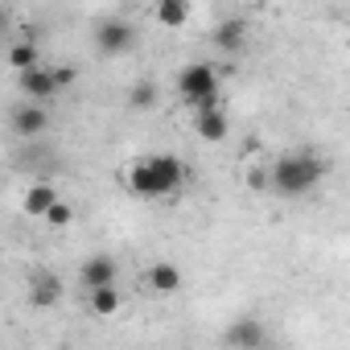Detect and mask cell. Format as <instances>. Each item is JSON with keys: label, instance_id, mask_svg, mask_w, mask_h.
<instances>
[{"label": "cell", "instance_id": "cell-1", "mask_svg": "<svg viewBox=\"0 0 350 350\" xmlns=\"http://www.w3.org/2000/svg\"><path fill=\"white\" fill-rule=\"evenodd\" d=\"M329 173V161L309 152V148H297V152H284L276 165H272V194L280 198H301V194H313L321 186V178Z\"/></svg>", "mask_w": 350, "mask_h": 350}, {"label": "cell", "instance_id": "cell-2", "mask_svg": "<svg viewBox=\"0 0 350 350\" xmlns=\"http://www.w3.org/2000/svg\"><path fill=\"white\" fill-rule=\"evenodd\" d=\"M182 182H186V165L169 152H152L128 169V190L136 198H165L173 190H182Z\"/></svg>", "mask_w": 350, "mask_h": 350}, {"label": "cell", "instance_id": "cell-3", "mask_svg": "<svg viewBox=\"0 0 350 350\" xmlns=\"http://www.w3.org/2000/svg\"><path fill=\"white\" fill-rule=\"evenodd\" d=\"M178 95L190 103V107H202V103H211V99H219V70L211 66V62H190L182 75H178Z\"/></svg>", "mask_w": 350, "mask_h": 350}, {"label": "cell", "instance_id": "cell-4", "mask_svg": "<svg viewBox=\"0 0 350 350\" xmlns=\"http://www.w3.org/2000/svg\"><path fill=\"white\" fill-rule=\"evenodd\" d=\"M75 79V70H46V66H29V70H21V91L29 95V99H50V95H58L66 83Z\"/></svg>", "mask_w": 350, "mask_h": 350}, {"label": "cell", "instance_id": "cell-5", "mask_svg": "<svg viewBox=\"0 0 350 350\" xmlns=\"http://www.w3.org/2000/svg\"><path fill=\"white\" fill-rule=\"evenodd\" d=\"M95 46H99V54L120 58V54H128V50L136 46V29H132L128 21L107 17V21H99V25H95Z\"/></svg>", "mask_w": 350, "mask_h": 350}, {"label": "cell", "instance_id": "cell-6", "mask_svg": "<svg viewBox=\"0 0 350 350\" xmlns=\"http://www.w3.org/2000/svg\"><path fill=\"white\" fill-rule=\"evenodd\" d=\"M194 132H198V140H206V144L227 140L231 120H227V111H223V103H219V99H211V103L194 107Z\"/></svg>", "mask_w": 350, "mask_h": 350}, {"label": "cell", "instance_id": "cell-7", "mask_svg": "<svg viewBox=\"0 0 350 350\" xmlns=\"http://www.w3.org/2000/svg\"><path fill=\"white\" fill-rule=\"evenodd\" d=\"M223 342H227V346H235V350H256V346H264V342H268V329H264L256 317H235V321L227 325Z\"/></svg>", "mask_w": 350, "mask_h": 350}, {"label": "cell", "instance_id": "cell-8", "mask_svg": "<svg viewBox=\"0 0 350 350\" xmlns=\"http://www.w3.org/2000/svg\"><path fill=\"white\" fill-rule=\"evenodd\" d=\"M116 260L111 256H91V260H83V268H79V280H83V288L91 293V288H103V284H116Z\"/></svg>", "mask_w": 350, "mask_h": 350}, {"label": "cell", "instance_id": "cell-9", "mask_svg": "<svg viewBox=\"0 0 350 350\" xmlns=\"http://www.w3.org/2000/svg\"><path fill=\"white\" fill-rule=\"evenodd\" d=\"M29 284H33V288H29V305H33V309H54V305L62 301V280H58L54 272H38Z\"/></svg>", "mask_w": 350, "mask_h": 350}, {"label": "cell", "instance_id": "cell-10", "mask_svg": "<svg viewBox=\"0 0 350 350\" xmlns=\"http://www.w3.org/2000/svg\"><path fill=\"white\" fill-rule=\"evenodd\" d=\"M144 284H148V293H161V297H169V293H178V288H182V268L161 260V264H152V268H148Z\"/></svg>", "mask_w": 350, "mask_h": 350}, {"label": "cell", "instance_id": "cell-11", "mask_svg": "<svg viewBox=\"0 0 350 350\" xmlns=\"http://www.w3.org/2000/svg\"><path fill=\"white\" fill-rule=\"evenodd\" d=\"M243 42H247V25H243L239 17H227V21L215 25V46H219L223 54H239Z\"/></svg>", "mask_w": 350, "mask_h": 350}, {"label": "cell", "instance_id": "cell-12", "mask_svg": "<svg viewBox=\"0 0 350 350\" xmlns=\"http://www.w3.org/2000/svg\"><path fill=\"white\" fill-rule=\"evenodd\" d=\"M46 124H50V116H46L38 103H25V107L13 111V128H17L21 136H38V132H46Z\"/></svg>", "mask_w": 350, "mask_h": 350}, {"label": "cell", "instance_id": "cell-13", "mask_svg": "<svg viewBox=\"0 0 350 350\" xmlns=\"http://www.w3.org/2000/svg\"><path fill=\"white\" fill-rule=\"evenodd\" d=\"M58 202V190L50 186V182H38V186H29V194H25V211L33 215V219H46V211Z\"/></svg>", "mask_w": 350, "mask_h": 350}, {"label": "cell", "instance_id": "cell-14", "mask_svg": "<svg viewBox=\"0 0 350 350\" xmlns=\"http://www.w3.org/2000/svg\"><path fill=\"white\" fill-rule=\"evenodd\" d=\"M157 21L169 29H182L190 21V0H157Z\"/></svg>", "mask_w": 350, "mask_h": 350}, {"label": "cell", "instance_id": "cell-15", "mask_svg": "<svg viewBox=\"0 0 350 350\" xmlns=\"http://www.w3.org/2000/svg\"><path fill=\"white\" fill-rule=\"evenodd\" d=\"M91 313H95V317H111V313H120V293H116V284L91 288Z\"/></svg>", "mask_w": 350, "mask_h": 350}, {"label": "cell", "instance_id": "cell-16", "mask_svg": "<svg viewBox=\"0 0 350 350\" xmlns=\"http://www.w3.org/2000/svg\"><path fill=\"white\" fill-rule=\"evenodd\" d=\"M9 62H13L17 75L29 70V66H38V42H17V46L9 50Z\"/></svg>", "mask_w": 350, "mask_h": 350}, {"label": "cell", "instance_id": "cell-17", "mask_svg": "<svg viewBox=\"0 0 350 350\" xmlns=\"http://www.w3.org/2000/svg\"><path fill=\"white\" fill-rule=\"evenodd\" d=\"M128 103H132L136 111L152 107V103H157V87H152V83H136V87H132V95H128Z\"/></svg>", "mask_w": 350, "mask_h": 350}, {"label": "cell", "instance_id": "cell-18", "mask_svg": "<svg viewBox=\"0 0 350 350\" xmlns=\"http://www.w3.org/2000/svg\"><path fill=\"white\" fill-rule=\"evenodd\" d=\"M70 219H75V206H70V202H62V198L46 211V223H50V227H70Z\"/></svg>", "mask_w": 350, "mask_h": 350}, {"label": "cell", "instance_id": "cell-19", "mask_svg": "<svg viewBox=\"0 0 350 350\" xmlns=\"http://www.w3.org/2000/svg\"><path fill=\"white\" fill-rule=\"evenodd\" d=\"M247 190H256V194H264V190H272V169H247Z\"/></svg>", "mask_w": 350, "mask_h": 350}]
</instances>
